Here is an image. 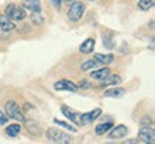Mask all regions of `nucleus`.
Listing matches in <instances>:
<instances>
[{
	"instance_id": "nucleus-19",
	"label": "nucleus",
	"mask_w": 155,
	"mask_h": 144,
	"mask_svg": "<svg viewBox=\"0 0 155 144\" xmlns=\"http://www.w3.org/2000/svg\"><path fill=\"white\" fill-rule=\"evenodd\" d=\"M114 127V122L109 121V122H104V124H99L98 127L95 128V133L96 135H104L105 133H108V130H111Z\"/></svg>"
},
{
	"instance_id": "nucleus-31",
	"label": "nucleus",
	"mask_w": 155,
	"mask_h": 144,
	"mask_svg": "<svg viewBox=\"0 0 155 144\" xmlns=\"http://www.w3.org/2000/svg\"><path fill=\"white\" fill-rule=\"evenodd\" d=\"M91 2H95V0H91Z\"/></svg>"
},
{
	"instance_id": "nucleus-1",
	"label": "nucleus",
	"mask_w": 155,
	"mask_h": 144,
	"mask_svg": "<svg viewBox=\"0 0 155 144\" xmlns=\"http://www.w3.org/2000/svg\"><path fill=\"white\" fill-rule=\"evenodd\" d=\"M5 111H6V115L9 117V118H13V120H16V121L25 122V120H26V117H25V114H23L20 105H19L17 102H15L13 100L6 102Z\"/></svg>"
},
{
	"instance_id": "nucleus-26",
	"label": "nucleus",
	"mask_w": 155,
	"mask_h": 144,
	"mask_svg": "<svg viewBox=\"0 0 155 144\" xmlns=\"http://www.w3.org/2000/svg\"><path fill=\"white\" fill-rule=\"evenodd\" d=\"M141 124H142V125H152V118H151V117H148V115L142 117Z\"/></svg>"
},
{
	"instance_id": "nucleus-13",
	"label": "nucleus",
	"mask_w": 155,
	"mask_h": 144,
	"mask_svg": "<svg viewBox=\"0 0 155 144\" xmlns=\"http://www.w3.org/2000/svg\"><path fill=\"white\" fill-rule=\"evenodd\" d=\"M102 67V63L101 62H98L96 59H88V61H85L82 63V67H81V69H82L83 72H89L92 71V69H96V68H101Z\"/></svg>"
},
{
	"instance_id": "nucleus-15",
	"label": "nucleus",
	"mask_w": 155,
	"mask_h": 144,
	"mask_svg": "<svg viewBox=\"0 0 155 144\" xmlns=\"http://www.w3.org/2000/svg\"><path fill=\"white\" fill-rule=\"evenodd\" d=\"M124 95H125V89L124 88H115V87H112L111 89L105 91L106 98H122Z\"/></svg>"
},
{
	"instance_id": "nucleus-10",
	"label": "nucleus",
	"mask_w": 155,
	"mask_h": 144,
	"mask_svg": "<svg viewBox=\"0 0 155 144\" xmlns=\"http://www.w3.org/2000/svg\"><path fill=\"white\" fill-rule=\"evenodd\" d=\"M122 82V79L119 75H112L109 74L106 78H104L102 81H101V88H105V87H116V85H119Z\"/></svg>"
},
{
	"instance_id": "nucleus-9",
	"label": "nucleus",
	"mask_w": 155,
	"mask_h": 144,
	"mask_svg": "<svg viewBox=\"0 0 155 144\" xmlns=\"http://www.w3.org/2000/svg\"><path fill=\"white\" fill-rule=\"evenodd\" d=\"M101 114H102V110H101V108H95V110L91 111V112L81 114V124H91V122L95 121Z\"/></svg>"
},
{
	"instance_id": "nucleus-17",
	"label": "nucleus",
	"mask_w": 155,
	"mask_h": 144,
	"mask_svg": "<svg viewBox=\"0 0 155 144\" xmlns=\"http://www.w3.org/2000/svg\"><path fill=\"white\" fill-rule=\"evenodd\" d=\"M94 58L98 62H101L102 65H109V63L114 62V55L112 53H108V55H105V53H96Z\"/></svg>"
},
{
	"instance_id": "nucleus-14",
	"label": "nucleus",
	"mask_w": 155,
	"mask_h": 144,
	"mask_svg": "<svg viewBox=\"0 0 155 144\" xmlns=\"http://www.w3.org/2000/svg\"><path fill=\"white\" fill-rule=\"evenodd\" d=\"M22 5L30 12H40V0H22Z\"/></svg>"
},
{
	"instance_id": "nucleus-2",
	"label": "nucleus",
	"mask_w": 155,
	"mask_h": 144,
	"mask_svg": "<svg viewBox=\"0 0 155 144\" xmlns=\"http://www.w3.org/2000/svg\"><path fill=\"white\" fill-rule=\"evenodd\" d=\"M46 137L49 141L56 144H68V143H72V137L68 135L66 133H63L58 128H49L46 131Z\"/></svg>"
},
{
	"instance_id": "nucleus-6",
	"label": "nucleus",
	"mask_w": 155,
	"mask_h": 144,
	"mask_svg": "<svg viewBox=\"0 0 155 144\" xmlns=\"http://www.w3.org/2000/svg\"><path fill=\"white\" fill-rule=\"evenodd\" d=\"M56 91H69V92H76L78 89V85L69 79H62V81H58V82L53 85Z\"/></svg>"
},
{
	"instance_id": "nucleus-21",
	"label": "nucleus",
	"mask_w": 155,
	"mask_h": 144,
	"mask_svg": "<svg viewBox=\"0 0 155 144\" xmlns=\"http://www.w3.org/2000/svg\"><path fill=\"white\" fill-rule=\"evenodd\" d=\"M154 3H155V0H139V2H138V7L141 9V10L148 12L150 9H152V7H154Z\"/></svg>"
},
{
	"instance_id": "nucleus-30",
	"label": "nucleus",
	"mask_w": 155,
	"mask_h": 144,
	"mask_svg": "<svg viewBox=\"0 0 155 144\" xmlns=\"http://www.w3.org/2000/svg\"><path fill=\"white\" fill-rule=\"evenodd\" d=\"M127 143H128V144H134V143H137V140H134V139H131V140H128Z\"/></svg>"
},
{
	"instance_id": "nucleus-20",
	"label": "nucleus",
	"mask_w": 155,
	"mask_h": 144,
	"mask_svg": "<svg viewBox=\"0 0 155 144\" xmlns=\"http://www.w3.org/2000/svg\"><path fill=\"white\" fill-rule=\"evenodd\" d=\"M25 121H26V120H25ZM26 127H28L29 131L33 133L35 135H39V134L42 133V131H40V125H39L36 121H26Z\"/></svg>"
},
{
	"instance_id": "nucleus-23",
	"label": "nucleus",
	"mask_w": 155,
	"mask_h": 144,
	"mask_svg": "<svg viewBox=\"0 0 155 144\" xmlns=\"http://www.w3.org/2000/svg\"><path fill=\"white\" fill-rule=\"evenodd\" d=\"M30 17H32V22H33L35 25H42V23H43V20H45L40 12H32Z\"/></svg>"
},
{
	"instance_id": "nucleus-5",
	"label": "nucleus",
	"mask_w": 155,
	"mask_h": 144,
	"mask_svg": "<svg viewBox=\"0 0 155 144\" xmlns=\"http://www.w3.org/2000/svg\"><path fill=\"white\" fill-rule=\"evenodd\" d=\"M138 139L142 141V143H150L154 144L155 143V130L152 125H142V128L139 130L138 133Z\"/></svg>"
},
{
	"instance_id": "nucleus-27",
	"label": "nucleus",
	"mask_w": 155,
	"mask_h": 144,
	"mask_svg": "<svg viewBox=\"0 0 155 144\" xmlns=\"http://www.w3.org/2000/svg\"><path fill=\"white\" fill-rule=\"evenodd\" d=\"M78 85V88H82V89H88L91 88V84L88 82V81H81L79 84H76Z\"/></svg>"
},
{
	"instance_id": "nucleus-8",
	"label": "nucleus",
	"mask_w": 155,
	"mask_h": 144,
	"mask_svg": "<svg viewBox=\"0 0 155 144\" xmlns=\"http://www.w3.org/2000/svg\"><path fill=\"white\" fill-rule=\"evenodd\" d=\"M62 114L66 117L69 121H72L73 124H81V112H78V111H73L72 108H68L66 105H63L61 108Z\"/></svg>"
},
{
	"instance_id": "nucleus-11",
	"label": "nucleus",
	"mask_w": 155,
	"mask_h": 144,
	"mask_svg": "<svg viewBox=\"0 0 155 144\" xmlns=\"http://www.w3.org/2000/svg\"><path fill=\"white\" fill-rule=\"evenodd\" d=\"M111 74V69L108 67H101V68H98V69H92L91 71V78L92 79H96V81H102L104 78H106L108 75Z\"/></svg>"
},
{
	"instance_id": "nucleus-7",
	"label": "nucleus",
	"mask_w": 155,
	"mask_h": 144,
	"mask_svg": "<svg viewBox=\"0 0 155 144\" xmlns=\"http://www.w3.org/2000/svg\"><path fill=\"white\" fill-rule=\"evenodd\" d=\"M127 134H128V127L124 125V124H119V125L111 128V131H109V139L119 140V139H124Z\"/></svg>"
},
{
	"instance_id": "nucleus-29",
	"label": "nucleus",
	"mask_w": 155,
	"mask_h": 144,
	"mask_svg": "<svg viewBox=\"0 0 155 144\" xmlns=\"http://www.w3.org/2000/svg\"><path fill=\"white\" fill-rule=\"evenodd\" d=\"M63 2H65L66 5H69V6H71V5H72V3H73V2H75V0H63Z\"/></svg>"
},
{
	"instance_id": "nucleus-18",
	"label": "nucleus",
	"mask_w": 155,
	"mask_h": 144,
	"mask_svg": "<svg viewBox=\"0 0 155 144\" xmlns=\"http://www.w3.org/2000/svg\"><path fill=\"white\" fill-rule=\"evenodd\" d=\"M20 124H10V125H7L6 127V135H9V137H17L19 134H20Z\"/></svg>"
},
{
	"instance_id": "nucleus-16",
	"label": "nucleus",
	"mask_w": 155,
	"mask_h": 144,
	"mask_svg": "<svg viewBox=\"0 0 155 144\" xmlns=\"http://www.w3.org/2000/svg\"><path fill=\"white\" fill-rule=\"evenodd\" d=\"M94 48H95V39L89 38L79 46V50H81L82 53H91V52L94 50Z\"/></svg>"
},
{
	"instance_id": "nucleus-4",
	"label": "nucleus",
	"mask_w": 155,
	"mask_h": 144,
	"mask_svg": "<svg viewBox=\"0 0 155 144\" xmlns=\"http://www.w3.org/2000/svg\"><path fill=\"white\" fill-rule=\"evenodd\" d=\"M83 13H85V5L79 0H75L68 10V19L71 22H79L82 19Z\"/></svg>"
},
{
	"instance_id": "nucleus-3",
	"label": "nucleus",
	"mask_w": 155,
	"mask_h": 144,
	"mask_svg": "<svg viewBox=\"0 0 155 144\" xmlns=\"http://www.w3.org/2000/svg\"><path fill=\"white\" fill-rule=\"evenodd\" d=\"M5 15L9 17L10 20L20 22V20H23V19L26 17V10H25V7H22V6L9 5V6H6Z\"/></svg>"
},
{
	"instance_id": "nucleus-25",
	"label": "nucleus",
	"mask_w": 155,
	"mask_h": 144,
	"mask_svg": "<svg viewBox=\"0 0 155 144\" xmlns=\"http://www.w3.org/2000/svg\"><path fill=\"white\" fill-rule=\"evenodd\" d=\"M7 121H9V117L6 115V112H3V111L0 110V125L7 124Z\"/></svg>"
},
{
	"instance_id": "nucleus-28",
	"label": "nucleus",
	"mask_w": 155,
	"mask_h": 144,
	"mask_svg": "<svg viewBox=\"0 0 155 144\" xmlns=\"http://www.w3.org/2000/svg\"><path fill=\"white\" fill-rule=\"evenodd\" d=\"M50 2H52V5L55 6V7L58 9V10L61 9V6H62V0H50Z\"/></svg>"
},
{
	"instance_id": "nucleus-22",
	"label": "nucleus",
	"mask_w": 155,
	"mask_h": 144,
	"mask_svg": "<svg viewBox=\"0 0 155 144\" xmlns=\"http://www.w3.org/2000/svg\"><path fill=\"white\" fill-rule=\"evenodd\" d=\"M53 122H55L56 125H61V127H63V128H68L69 131H72V133H76L78 130H76V127H73L72 124H69V122H66V121H59V120H53Z\"/></svg>"
},
{
	"instance_id": "nucleus-12",
	"label": "nucleus",
	"mask_w": 155,
	"mask_h": 144,
	"mask_svg": "<svg viewBox=\"0 0 155 144\" xmlns=\"http://www.w3.org/2000/svg\"><path fill=\"white\" fill-rule=\"evenodd\" d=\"M0 29L3 32H12L15 29V23L13 20H10L6 15H0Z\"/></svg>"
},
{
	"instance_id": "nucleus-24",
	"label": "nucleus",
	"mask_w": 155,
	"mask_h": 144,
	"mask_svg": "<svg viewBox=\"0 0 155 144\" xmlns=\"http://www.w3.org/2000/svg\"><path fill=\"white\" fill-rule=\"evenodd\" d=\"M104 45H105V48H108V49H112L114 45H115L114 38H111V36H105V38H104Z\"/></svg>"
}]
</instances>
